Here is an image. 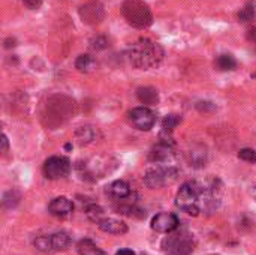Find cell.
I'll use <instances>...</instances> for the list:
<instances>
[{
    "mask_svg": "<svg viewBox=\"0 0 256 255\" xmlns=\"http://www.w3.org/2000/svg\"><path fill=\"white\" fill-rule=\"evenodd\" d=\"M164 56H165V51L160 47V44L147 38H142L134 42L126 53L129 63L136 69L156 68L164 60Z\"/></svg>",
    "mask_w": 256,
    "mask_h": 255,
    "instance_id": "cell-1",
    "label": "cell"
},
{
    "mask_svg": "<svg viewBox=\"0 0 256 255\" xmlns=\"http://www.w3.org/2000/svg\"><path fill=\"white\" fill-rule=\"evenodd\" d=\"M204 186L206 185L200 182H188L182 185L176 197L177 207H180L188 215L198 216L201 212V198H202Z\"/></svg>",
    "mask_w": 256,
    "mask_h": 255,
    "instance_id": "cell-2",
    "label": "cell"
},
{
    "mask_svg": "<svg viewBox=\"0 0 256 255\" xmlns=\"http://www.w3.org/2000/svg\"><path fill=\"white\" fill-rule=\"evenodd\" d=\"M122 15L135 29H147L153 24V14L144 0H124Z\"/></svg>",
    "mask_w": 256,
    "mask_h": 255,
    "instance_id": "cell-3",
    "label": "cell"
},
{
    "mask_svg": "<svg viewBox=\"0 0 256 255\" xmlns=\"http://www.w3.org/2000/svg\"><path fill=\"white\" fill-rule=\"evenodd\" d=\"M195 249V239L186 230H176L168 233L162 240V251L165 255H190Z\"/></svg>",
    "mask_w": 256,
    "mask_h": 255,
    "instance_id": "cell-4",
    "label": "cell"
},
{
    "mask_svg": "<svg viewBox=\"0 0 256 255\" xmlns=\"http://www.w3.org/2000/svg\"><path fill=\"white\" fill-rule=\"evenodd\" d=\"M69 245H70V237L63 231L54 233L51 236H42V237H38L34 240L36 249L40 251V252H45V254L66 249Z\"/></svg>",
    "mask_w": 256,
    "mask_h": 255,
    "instance_id": "cell-5",
    "label": "cell"
},
{
    "mask_svg": "<svg viewBox=\"0 0 256 255\" xmlns=\"http://www.w3.org/2000/svg\"><path fill=\"white\" fill-rule=\"evenodd\" d=\"M177 174H178V171L172 167H158V168L147 171L144 182L150 189L162 188L166 183H172L177 179Z\"/></svg>",
    "mask_w": 256,
    "mask_h": 255,
    "instance_id": "cell-6",
    "label": "cell"
},
{
    "mask_svg": "<svg viewBox=\"0 0 256 255\" xmlns=\"http://www.w3.org/2000/svg\"><path fill=\"white\" fill-rule=\"evenodd\" d=\"M70 173V162L63 156H51L44 164V174L50 180H58Z\"/></svg>",
    "mask_w": 256,
    "mask_h": 255,
    "instance_id": "cell-7",
    "label": "cell"
},
{
    "mask_svg": "<svg viewBox=\"0 0 256 255\" xmlns=\"http://www.w3.org/2000/svg\"><path fill=\"white\" fill-rule=\"evenodd\" d=\"M78 14H80L81 21L88 26H96V24L102 23V20L105 18V9H104L102 3H99L96 0L81 5L78 9Z\"/></svg>",
    "mask_w": 256,
    "mask_h": 255,
    "instance_id": "cell-8",
    "label": "cell"
},
{
    "mask_svg": "<svg viewBox=\"0 0 256 255\" xmlns=\"http://www.w3.org/2000/svg\"><path fill=\"white\" fill-rule=\"evenodd\" d=\"M129 120L140 131H150L156 123V114L148 107H136L129 111Z\"/></svg>",
    "mask_w": 256,
    "mask_h": 255,
    "instance_id": "cell-9",
    "label": "cell"
},
{
    "mask_svg": "<svg viewBox=\"0 0 256 255\" xmlns=\"http://www.w3.org/2000/svg\"><path fill=\"white\" fill-rule=\"evenodd\" d=\"M178 227V218L172 213H158L152 219V228L156 233H171Z\"/></svg>",
    "mask_w": 256,
    "mask_h": 255,
    "instance_id": "cell-10",
    "label": "cell"
},
{
    "mask_svg": "<svg viewBox=\"0 0 256 255\" xmlns=\"http://www.w3.org/2000/svg\"><path fill=\"white\" fill-rule=\"evenodd\" d=\"M74 210V204L69 198L66 197H57L48 204V212L54 216L64 218Z\"/></svg>",
    "mask_w": 256,
    "mask_h": 255,
    "instance_id": "cell-11",
    "label": "cell"
},
{
    "mask_svg": "<svg viewBox=\"0 0 256 255\" xmlns=\"http://www.w3.org/2000/svg\"><path fill=\"white\" fill-rule=\"evenodd\" d=\"M99 228L108 234H117V236H122V234H126L128 233V225L120 221V219H114V218H104L99 224Z\"/></svg>",
    "mask_w": 256,
    "mask_h": 255,
    "instance_id": "cell-12",
    "label": "cell"
},
{
    "mask_svg": "<svg viewBox=\"0 0 256 255\" xmlns=\"http://www.w3.org/2000/svg\"><path fill=\"white\" fill-rule=\"evenodd\" d=\"M174 156L172 153V149L170 144H165V143H159L158 146H154L148 155V159L152 162H156V164H165L168 162L171 158Z\"/></svg>",
    "mask_w": 256,
    "mask_h": 255,
    "instance_id": "cell-13",
    "label": "cell"
},
{
    "mask_svg": "<svg viewBox=\"0 0 256 255\" xmlns=\"http://www.w3.org/2000/svg\"><path fill=\"white\" fill-rule=\"evenodd\" d=\"M136 98L144 105H158L159 104V93L154 87H140L136 90Z\"/></svg>",
    "mask_w": 256,
    "mask_h": 255,
    "instance_id": "cell-14",
    "label": "cell"
},
{
    "mask_svg": "<svg viewBox=\"0 0 256 255\" xmlns=\"http://www.w3.org/2000/svg\"><path fill=\"white\" fill-rule=\"evenodd\" d=\"M108 191L117 200H124V198H128L130 195V186L124 180H116L114 183H111Z\"/></svg>",
    "mask_w": 256,
    "mask_h": 255,
    "instance_id": "cell-15",
    "label": "cell"
},
{
    "mask_svg": "<svg viewBox=\"0 0 256 255\" xmlns=\"http://www.w3.org/2000/svg\"><path fill=\"white\" fill-rule=\"evenodd\" d=\"M78 254L80 255H106L105 251H102L93 240L90 239H82L76 245Z\"/></svg>",
    "mask_w": 256,
    "mask_h": 255,
    "instance_id": "cell-16",
    "label": "cell"
},
{
    "mask_svg": "<svg viewBox=\"0 0 256 255\" xmlns=\"http://www.w3.org/2000/svg\"><path fill=\"white\" fill-rule=\"evenodd\" d=\"M75 68L80 72H90L96 68V60L90 54H81L75 60Z\"/></svg>",
    "mask_w": 256,
    "mask_h": 255,
    "instance_id": "cell-17",
    "label": "cell"
},
{
    "mask_svg": "<svg viewBox=\"0 0 256 255\" xmlns=\"http://www.w3.org/2000/svg\"><path fill=\"white\" fill-rule=\"evenodd\" d=\"M214 65L219 71H234L237 68V60L231 54H220Z\"/></svg>",
    "mask_w": 256,
    "mask_h": 255,
    "instance_id": "cell-18",
    "label": "cell"
},
{
    "mask_svg": "<svg viewBox=\"0 0 256 255\" xmlns=\"http://www.w3.org/2000/svg\"><path fill=\"white\" fill-rule=\"evenodd\" d=\"M207 161V150L204 146H195L190 152V165L194 167H202Z\"/></svg>",
    "mask_w": 256,
    "mask_h": 255,
    "instance_id": "cell-19",
    "label": "cell"
},
{
    "mask_svg": "<svg viewBox=\"0 0 256 255\" xmlns=\"http://www.w3.org/2000/svg\"><path fill=\"white\" fill-rule=\"evenodd\" d=\"M75 137L80 144H88L94 140V131L90 126H81V128H78Z\"/></svg>",
    "mask_w": 256,
    "mask_h": 255,
    "instance_id": "cell-20",
    "label": "cell"
},
{
    "mask_svg": "<svg viewBox=\"0 0 256 255\" xmlns=\"http://www.w3.org/2000/svg\"><path fill=\"white\" fill-rule=\"evenodd\" d=\"M180 123H182V117H180L178 114H168V116L162 120V131L172 132Z\"/></svg>",
    "mask_w": 256,
    "mask_h": 255,
    "instance_id": "cell-21",
    "label": "cell"
},
{
    "mask_svg": "<svg viewBox=\"0 0 256 255\" xmlns=\"http://www.w3.org/2000/svg\"><path fill=\"white\" fill-rule=\"evenodd\" d=\"M87 218L92 221V222H96V224H99L104 218H105V215H104V209L100 207V206H96V204H92L90 207H87Z\"/></svg>",
    "mask_w": 256,
    "mask_h": 255,
    "instance_id": "cell-22",
    "label": "cell"
},
{
    "mask_svg": "<svg viewBox=\"0 0 256 255\" xmlns=\"http://www.w3.org/2000/svg\"><path fill=\"white\" fill-rule=\"evenodd\" d=\"M255 18V6L252 3L246 5L240 12H238V20L240 21H250Z\"/></svg>",
    "mask_w": 256,
    "mask_h": 255,
    "instance_id": "cell-23",
    "label": "cell"
},
{
    "mask_svg": "<svg viewBox=\"0 0 256 255\" xmlns=\"http://www.w3.org/2000/svg\"><path fill=\"white\" fill-rule=\"evenodd\" d=\"M238 158H240L242 161H246V162H250V164H256V150L249 149V147L242 149V150L238 152Z\"/></svg>",
    "mask_w": 256,
    "mask_h": 255,
    "instance_id": "cell-24",
    "label": "cell"
},
{
    "mask_svg": "<svg viewBox=\"0 0 256 255\" xmlns=\"http://www.w3.org/2000/svg\"><path fill=\"white\" fill-rule=\"evenodd\" d=\"M90 47L96 51H100V50H105L108 47V39L105 36H96L90 41Z\"/></svg>",
    "mask_w": 256,
    "mask_h": 255,
    "instance_id": "cell-25",
    "label": "cell"
},
{
    "mask_svg": "<svg viewBox=\"0 0 256 255\" xmlns=\"http://www.w3.org/2000/svg\"><path fill=\"white\" fill-rule=\"evenodd\" d=\"M196 110L201 113H212L216 110V105L213 102H208V101H201L196 104Z\"/></svg>",
    "mask_w": 256,
    "mask_h": 255,
    "instance_id": "cell-26",
    "label": "cell"
},
{
    "mask_svg": "<svg viewBox=\"0 0 256 255\" xmlns=\"http://www.w3.org/2000/svg\"><path fill=\"white\" fill-rule=\"evenodd\" d=\"M24 5L28 8V9H39L42 6V2L44 0H22Z\"/></svg>",
    "mask_w": 256,
    "mask_h": 255,
    "instance_id": "cell-27",
    "label": "cell"
},
{
    "mask_svg": "<svg viewBox=\"0 0 256 255\" xmlns=\"http://www.w3.org/2000/svg\"><path fill=\"white\" fill-rule=\"evenodd\" d=\"M248 39L249 41H256V27H252V29H249V32H248Z\"/></svg>",
    "mask_w": 256,
    "mask_h": 255,
    "instance_id": "cell-28",
    "label": "cell"
},
{
    "mask_svg": "<svg viewBox=\"0 0 256 255\" xmlns=\"http://www.w3.org/2000/svg\"><path fill=\"white\" fill-rule=\"evenodd\" d=\"M16 41L14 39V38H8L6 41H4V48H12V47H15L16 44H15Z\"/></svg>",
    "mask_w": 256,
    "mask_h": 255,
    "instance_id": "cell-29",
    "label": "cell"
},
{
    "mask_svg": "<svg viewBox=\"0 0 256 255\" xmlns=\"http://www.w3.org/2000/svg\"><path fill=\"white\" fill-rule=\"evenodd\" d=\"M9 147V141H8V137L6 135H2V150L6 152Z\"/></svg>",
    "mask_w": 256,
    "mask_h": 255,
    "instance_id": "cell-30",
    "label": "cell"
},
{
    "mask_svg": "<svg viewBox=\"0 0 256 255\" xmlns=\"http://www.w3.org/2000/svg\"><path fill=\"white\" fill-rule=\"evenodd\" d=\"M116 255H136L132 249H120V251H117V254Z\"/></svg>",
    "mask_w": 256,
    "mask_h": 255,
    "instance_id": "cell-31",
    "label": "cell"
},
{
    "mask_svg": "<svg viewBox=\"0 0 256 255\" xmlns=\"http://www.w3.org/2000/svg\"><path fill=\"white\" fill-rule=\"evenodd\" d=\"M252 195H254V198H255V200H256V188H255V189H254V191H252Z\"/></svg>",
    "mask_w": 256,
    "mask_h": 255,
    "instance_id": "cell-32",
    "label": "cell"
}]
</instances>
